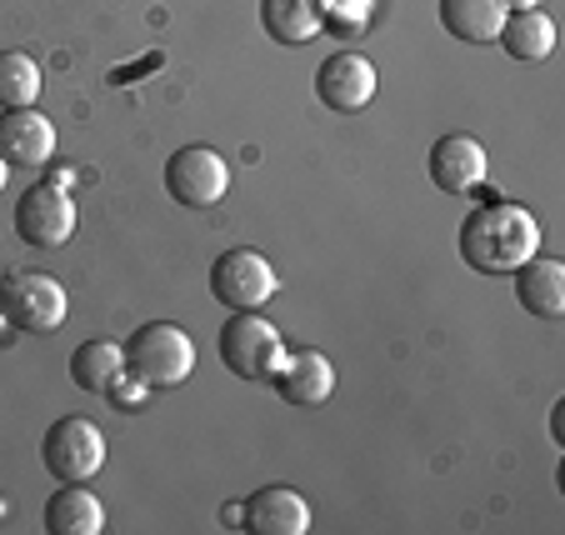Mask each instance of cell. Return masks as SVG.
<instances>
[{
	"label": "cell",
	"mask_w": 565,
	"mask_h": 535,
	"mask_svg": "<svg viewBox=\"0 0 565 535\" xmlns=\"http://www.w3.org/2000/svg\"><path fill=\"white\" fill-rule=\"evenodd\" d=\"M260 25L280 45H306L320 35V0H260Z\"/></svg>",
	"instance_id": "d6986e66"
},
{
	"label": "cell",
	"mask_w": 565,
	"mask_h": 535,
	"mask_svg": "<svg viewBox=\"0 0 565 535\" xmlns=\"http://www.w3.org/2000/svg\"><path fill=\"white\" fill-rule=\"evenodd\" d=\"M371 25V0H320V31L355 35Z\"/></svg>",
	"instance_id": "44dd1931"
},
{
	"label": "cell",
	"mask_w": 565,
	"mask_h": 535,
	"mask_svg": "<svg viewBox=\"0 0 565 535\" xmlns=\"http://www.w3.org/2000/svg\"><path fill=\"white\" fill-rule=\"evenodd\" d=\"M6 181H11V165H6V156H0V191H6Z\"/></svg>",
	"instance_id": "cb8c5ba5"
},
{
	"label": "cell",
	"mask_w": 565,
	"mask_h": 535,
	"mask_svg": "<svg viewBox=\"0 0 565 535\" xmlns=\"http://www.w3.org/2000/svg\"><path fill=\"white\" fill-rule=\"evenodd\" d=\"M215 351H221L225 371H231L235 381H270L280 355H286V341H280L276 325L260 321L256 311H235L231 321L221 325Z\"/></svg>",
	"instance_id": "3957f363"
},
{
	"label": "cell",
	"mask_w": 565,
	"mask_h": 535,
	"mask_svg": "<svg viewBox=\"0 0 565 535\" xmlns=\"http://www.w3.org/2000/svg\"><path fill=\"white\" fill-rule=\"evenodd\" d=\"M211 296L221 306H231V311H260L276 296V266L250 246L225 250L211 266Z\"/></svg>",
	"instance_id": "52a82bcc"
},
{
	"label": "cell",
	"mask_w": 565,
	"mask_h": 535,
	"mask_svg": "<svg viewBox=\"0 0 565 535\" xmlns=\"http://www.w3.org/2000/svg\"><path fill=\"white\" fill-rule=\"evenodd\" d=\"M495 41L505 45V55L515 61H545L555 51V21L535 6V11H505V25Z\"/></svg>",
	"instance_id": "ac0fdd59"
},
{
	"label": "cell",
	"mask_w": 565,
	"mask_h": 535,
	"mask_svg": "<svg viewBox=\"0 0 565 535\" xmlns=\"http://www.w3.org/2000/svg\"><path fill=\"white\" fill-rule=\"evenodd\" d=\"M505 11H535V6H541V0H501Z\"/></svg>",
	"instance_id": "603a6c76"
},
{
	"label": "cell",
	"mask_w": 565,
	"mask_h": 535,
	"mask_svg": "<svg viewBox=\"0 0 565 535\" xmlns=\"http://www.w3.org/2000/svg\"><path fill=\"white\" fill-rule=\"evenodd\" d=\"M45 531L51 535H100L106 505L86 491V481H61V491L45 501Z\"/></svg>",
	"instance_id": "9a60e30c"
},
{
	"label": "cell",
	"mask_w": 565,
	"mask_h": 535,
	"mask_svg": "<svg viewBox=\"0 0 565 535\" xmlns=\"http://www.w3.org/2000/svg\"><path fill=\"white\" fill-rule=\"evenodd\" d=\"M491 171V156L476 136H440L430 146V181L446 195H470Z\"/></svg>",
	"instance_id": "30bf717a"
},
{
	"label": "cell",
	"mask_w": 565,
	"mask_h": 535,
	"mask_svg": "<svg viewBox=\"0 0 565 535\" xmlns=\"http://www.w3.org/2000/svg\"><path fill=\"white\" fill-rule=\"evenodd\" d=\"M65 286L55 276H45V270H21V276L0 280V315H6V325H15V331L25 335H51L65 325Z\"/></svg>",
	"instance_id": "277c9868"
},
{
	"label": "cell",
	"mask_w": 565,
	"mask_h": 535,
	"mask_svg": "<svg viewBox=\"0 0 565 535\" xmlns=\"http://www.w3.org/2000/svg\"><path fill=\"white\" fill-rule=\"evenodd\" d=\"M270 381H276L280 400H290V406H326L335 390V365L320 351H286Z\"/></svg>",
	"instance_id": "7c38bea8"
},
{
	"label": "cell",
	"mask_w": 565,
	"mask_h": 535,
	"mask_svg": "<svg viewBox=\"0 0 565 535\" xmlns=\"http://www.w3.org/2000/svg\"><path fill=\"white\" fill-rule=\"evenodd\" d=\"M515 276V300L535 321H561L565 315V266L555 256H531Z\"/></svg>",
	"instance_id": "5bb4252c"
},
{
	"label": "cell",
	"mask_w": 565,
	"mask_h": 535,
	"mask_svg": "<svg viewBox=\"0 0 565 535\" xmlns=\"http://www.w3.org/2000/svg\"><path fill=\"white\" fill-rule=\"evenodd\" d=\"M0 325H6V315H0Z\"/></svg>",
	"instance_id": "d4e9b609"
},
{
	"label": "cell",
	"mask_w": 565,
	"mask_h": 535,
	"mask_svg": "<svg viewBox=\"0 0 565 535\" xmlns=\"http://www.w3.org/2000/svg\"><path fill=\"white\" fill-rule=\"evenodd\" d=\"M541 250V225L515 201H480L460 221V260L480 276H511Z\"/></svg>",
	"instance_id": "6da1fadb"
},
{
	"label": "cell",
	"mask_w": 565,
	"mask_h": 535,
	"mask_svg": "<svg viewBox=\"0 0 565 535\" xmlns=\"http://www.w3.org/2000/svg\"><path fill=\"white\" fill-rule=\"evenodd\" d=\"M241 525L256 535H306L310 531V505L290 485H260L241 505Z\"/></svg>",
	"instance_id": "8fae6325"
},
{
	"label": "cell",
	"mask_w": 565,
	"mask_h": 535,
	"mask_svg": "<svg viewBox=\"0 0 565 535\" xmlns=\"http://www.w3.org/2000/svg\"><path fill=\"white\" fill-rule=\"evenodd\" d=\"M166 191L185 211H211L231 191V165L221 161V150L211 146H181L166 161Z\"/></svg>",
	"instance_id": "8992f818"
},
{
	"label": "cell",
	"mask_w": 565,
	"mask_h": 535,
	"mask_svg": "<svg viewBox=\"0 0 565 535\" xmlns=\"http://www.w3.org/2000/svg\"><path fill=\"white\" fill-rule=\"evenodd\" d=\"M440 25L466 45H491L505 25L501 0H440Z\"/></svg>",
	"instance_id": "2e32d148"
},
{
	"label": "cell",
	"mask_w": 565,
	"mask_h": 535,
	"mask_svg": "<svg viewBox=\"0 0 565 535\" xmlns=\"http://www.w3.org/2000/svg\"><path fill=\"white\" fill-rule=\"evenodd\" d=\"M41 461L55 481H90L106 466V436L86 416H61L41 440Z\"/></svg>",
	"instance_id": "5b68a950"
},
{
	"label": "cell",
	"mask_w": 565,
	"mask_h": 535,
	"mask_svg": "<svg viewBox=\"0 0 565 535\" xmlns=\"http://www.w3.org/2000/svg\"><path fill=\"white\" fill-rule=\"evenodd\" d=\"M41 65L25 51H0V110H21L41 100Z\"/></svg>",
	"instance_id": "ffe728a7"
},
{
	"label": "cell",
	"mask_w": 565,
	"mask_h": 535,
	"mask_svg": "<svg viewBox=\"0 0 565 535\" xmlns=\"http://www.w3.org/2000/svg\"><path fill=\"white\" fill-rule=\"evenodd\" d=\"M0 156L6 165H45L55 156V126L35 106L0 110Z\"/></svg>",
	"instance_id": "4fadbf2b"
},
{
	"label": "cell",
	"mask_w": 565,
	"mask_h": 535,
	"mask_svg": "<svg viewBox=\"0 0 565 535\" xmlns=\"http://www.w3.org/2000/svg\"><path fill=\"white\" fill-rule=\"evenodd\" d=\"M120 375H126V351H120L116 341H86V345H75L71 381L86 390V396H106Z\"/></svg>",
	"instance_id": "e0dca14e"
},
{
	"label": "cell",
	"mask_w": 565,
	"mask_h": 535,
	"mask_svg": "<svg viewBox=\"0 0 565 535\" xmlns=\"http://www.w3.org/2000/svg\"><path fill=\"white\" fill-rule=\"evenodd\" d=\"M316 96H320V106L341 110V116H355V110H365L375 96V65L365 61L361 51L326 55V65L316 71Z\"/></svg>",
	"instance_id": "9c48e42d"
},
{
	"label": "cell",
	"mask_w": 565,
	"mask_h": 535,
	"mask_svg": "<svg viewBox=\"0 0 565 535\" xmlns=\"http://www.w3.org/2000/svg\"><path fill=\"white\" fill-rule=\"evenodd\" d=\"M126 351V371L136 375L140 386L160 390V386H181L185 375L195 371V345L181 325L171 321H146L130 331V341L120 345Z\"/></svg>",
	"instance_id": "7a4b0ae2"
},
{
	"label": "cell",
	"mask_w": 565,
	"mask_h": 535,
	"mask_svg": "<svg viewBox=\"0 0 565 535\" xmlns=\"http://www.w3.org/2000/svg\"><path fill=\"white\" fill-rule=\"evenodd\" d=\"M15 236L35 250L65 246L75 236V201L61 181H41L15 201Z\"/></svg>",
	"instance_id": "ba28073f"
},
{
	"label": "cell",
	"mask_w": 565,
	"mask_h": 535,
	"mask_svg": "<svg viewBox=\"0 0 565 535\" xmlns=\"http://www.w3.org/2000/svg\"><path fill=\"white\" fill-rule=\"evenodd\" d=\"M146 390L150 386H140V381H136V375H120V381H116V386H110L106 390V400H110V406H120V410H126V406H140V400H146Z\"/></svg>",
	"instance_id": "7402d4cb"
}]
</instances>
